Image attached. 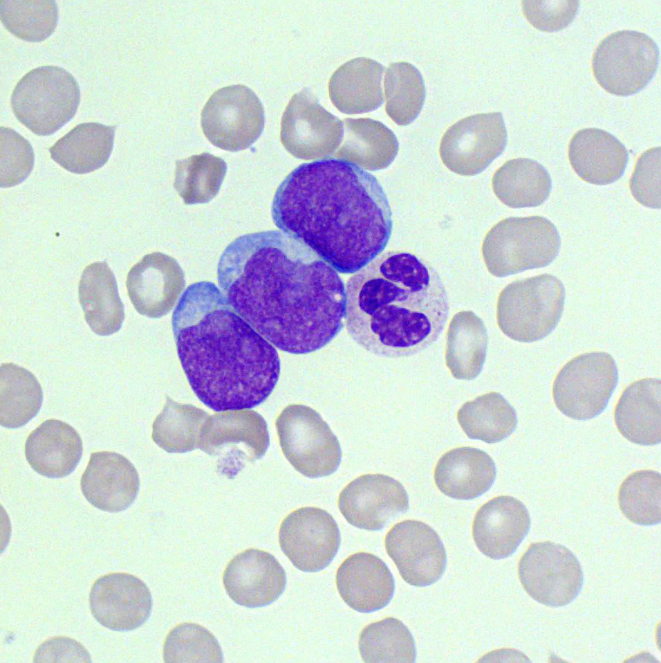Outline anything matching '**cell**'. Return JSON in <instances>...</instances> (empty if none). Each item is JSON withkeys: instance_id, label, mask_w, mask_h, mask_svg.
Returning <instances> with one entry per match:
<instances>
[{"instance_id": "cell-1", "label": "cell", "mask_w": 661, "mask_h": 663, "mask_svg": "<svg viewBox=\"0 0 661 663\" xmlns=\"http://www.w3.org/2000/svg\"><path fill=\"white\" fill-rule=\"evenodd\" d=\"M217 275L234 311L283 352L317 351L342 328V280L313 250L281 232L235 239L220 257Z\"/></svg>"}, {"instance_id": "cell-2", "label": "cell", "mask_w": 661, "mask_h": 663, "mask_svg": "<svg viewBox=\"0 0 661 663\" xmlns=\"http://www.w3.org/2000/svg\"><path fill=\"white\" fill-rule=\"evenodd\" d=\"M271 212L279 229L344 274L376 258L393 227L390 205L378 179L336 158L293 170L278 187Z\"/></svg>"}, {"instance_id": "cell-3", "label": "cell", "mask_w": 661, "mask_h": 663, "mask_svg": "<svg viewBox=\"0 0 661 663\" xmlns=\"http://www.w3.org/2000/svg\"><path fill=\"white\" fill-rule=\"evenodd\" d=\"M178 356L196 397L216 412L263 403L279 377L275 348L210 282L189 286L172 316Z\"/></svg>"}, {"instance_id": "cell-4", "label": "cell", "mask_w": 661, "mask_h": 663, "mask_svg": "<svg viewBox=\"0 0 661 663\" xmlns=\"http://www.w3.org/2000/svg\"><path fill=\"white\" fill-rule=\"evenodd\" d=\"M448 314L447 293L440 276L412 253H385L346 284L348 333L376 355L403 357L425 349L440 336Z\"/></svg>"}, {"instance_id": "cell-5", "label": "cell", "mask_w": 661, "mask_h": 663, "mask_svg": "<svg viewBox=\"0 0 661 663\" xmlns=\"http://www.w3.org/2000/svg\"><path fill=\"white\" fill-rule=\"evenodd\" d=\"M560 244L558 230L548 219L538 215L508 217L485 235L482 256L492 275L505 277L550 264Z\"/></svg>"}, {"instance_id": "cell-6", "label": "cell", "mask_w": 661, "mask_h": 663, "mask_svg": "<svg viewBox=\"0 0 661 663\" xmlns=\"http://www.w3.org/2000/svg\"><path fill=\"white\" fill-rule=\"evenodd\" d=\"M566 291L556 276L543 273L508 284L496 302V322L510 338L540 340L556 327L563 314Z\"/></svg>"}, {"instance_id": "cell-7", "label": "cell", "mask_w": 661, "mask_h": 663, "mask_svg": "<svg viewBox=\"0 0 661 663\" xmlns=\"http://www.w3.org/2000/svg\"><path fill=\"white\" fill-rule=\"evenodd\" d=\"M80 90L73 75L53 65L35 68L15 87L10 104L16 118L38 136L54 134L75 114Z\"/></svg>"}, {"instance_id": "cell-8", "label": "cell", "mask_w": 661, "mask_h": 663, "mask_svg": "<svg viewBox=\"0 0 661 663\" xmlns=\"http://www.w3.org/2000/svg\"><path fill=\"white\" fill-rule=\"evenodd\" d=\"M280 446L301 474L310 478L333 473L339 466V442L321 415L309 406H286L276 419Z\"/></svg>"}, {"instance_id": "cell-9", "label": "cell", "mask_w": 661, "mask_h": 663, "mask_svg": "<svg viewBox=\"0 0 661 663\" xmlns=\"http://www.w3.org/2000/svg\"><path fill=\"white\" fill-rule=\"evenodd\" d=\"M659 50L647 35L633 30L615 31L595 50L593 74L608 93L626 96L636 93L651 80L658 69Z\"/></svg>"}, {"instance_id": "cell-10", "label": "cell", "mask_w": 661, "mask_h": 663, "mask_svg": "<svg viewBox=\"0 0 661 663\" xmlns=\"http://www.w3.org/2000/svg\"><path fill=\"white\" fill-rule=\"evenodd\" d=\"M617 381V365L611 354H582L567 362L556 376L554 402L570 418L589 419L604 410Z\"/></svg>"}, {"instance_id": "cell-11", "label": "cell", "mask_w": 661, "mask_h": 663, "mask_svg": "<svg viewBox=\"0 0 661 663\" xmlns=\"http://www.w3.org/2000/svg\"><path fill=\"white\" fill-rule=\"evenodd\" d=\"M263 107L257 95L243 84L216 90L201 112L203 131L214 146L230 152L245 149L261 134Z\"/></svg>"}, {"instance_id": "cell-12", "label": "cell", "mask_w": 661, "mask_h": 663, "mask_svg": "<svg viewBox=\"0 0 661 663\" xmlns=\"http://www.w3.org/2000/svg\"><path fill=\"white\" fill-rule=\"evenodd\" d=\"M518 576L530 597L550 607L570 603L583 583L576 556L566 546L552 541L532 543L519 560Z\"/></svg>"}, {"instance_id": "cell-13", "label": "cell", "mask_w": 661, "mask_h": 663, "mask_svg": "<svg viewBox=\"0 0 661 663\" xmlns=\"http://www.w3.org/2000/svg\"><path fill=\"white\" fill-rule=\"evenodd\" d=\"M507 130L500 112L465 117L449 127L439 147L440 158L451 172L474 176L485 170L507 145Z\"/></svg>"}, {"instance_id": "cell-14", "label": "cell", "mask_w": 661, "mask_h": 663, "mask_svg": "<svg viewBox=\"0 0 661 663\" xmlns=\"http://www.w3.org/2000/svg\"><path fill=\"white\" fill-rule=\"evenodd\" d=\"M281 141L292 156L309 160L333 154L344 136L343 122L304 88L290 100L281 122Z\"/></svg>"}, {"instance_id": "cell-15", "label": "cell", "mask_w": 661, "mask_h": 663, "mask_svg": "<svg viewBox=\"0 0 661 663\" xmlns=\"http://www.w3.org/2000/svg\"><path fill=\"white\" fill-rule=\"evenodd\" d=\"M279 543L296 568L315 572L333 560L341 537L338 525L328 512L319 507H305L283 519L279 527Z\"/></svg>"}, {"instance_id": "cell-16", "label": "cell", "mask_w": 661, "mask_h": 663, "mask_svg": "<svg viewBox=\"0 0 661 663\" xmlns=\"http://www.w3.org/2000/svg\"><path fill=\"white\" fill-rule=\"evenodd\" d=\"M384 545L400 576L409 585H431L445 572L444 545L437 532L423 522L406 520L396 523L387 532Z\"/></svg>"}, {"instance_id": "cell-17", "label": "cell", "mask_w": 661, "mask_h": 663, "mask_svg": "<svg viewBox=\"0 0 661 663\" xmlns=\"http://www.w3.org/2000/svg\"><path fill=\"white\" fill-rule=\"evenodd\" d=\"M339 509L354 527L369 531L382 529L409 508L402 484L384 474H365L348 484L340 492Z\"/></svg>"}, {"instance_id": "cell-18", "label": "cell", "mask_w": 661, "mask_h": 663, "mask_svg": "<svg viewBox=\"0 0 661 663\" xmlns=\"http://www.w3.org/2000/svg\"><path fill=\"white\" fill-rule=\"evenodd\" d=\"M89 606L95 619L115 631L131 630L149 617L152 598L139 578L127 572H111L98 578L89 594Z\"/></svg>"}, {"instance_id": "cell-19", "label": "cell", "mask_w": 661, "mask_h": 663, "mask_svg": "<svg viewBox=\"0 0 661 663\" xmlns=\"http://www.w3.org/2000/svg\"><path fill=\"white\" fill-rule=\"evenodd\" d=\"M126 286L136 311L158 318L172 309L185 281L183 269L174 258L154 252L145 255L130 269Z\"/></svg>"}, {"instance_id": "cell-20", "label": "cell", "mask_w": 661, "mask_h": 663, "mask_svg": "<svg viewBox=\"0 0 661 663\" xmlns=\"http://www.w3.org/2000/svg\"><path fill=\"white\" fill-rule=\"evenodd\" d=\"M228 596L248 608L267 606L283 593L286 583L284 569L271 554L255 548L236 554L223 576Z\"/></svg>"}, {"instance_id": "cell-21", "label": "cell", "mask_w": 661, "mask_h": 663, "mask_svg": "<svg viewBox=\"0 0 661 663\" xmlns=\"http://www.w3.org/2000/svg\"><path fill=\"white\" fill-rule=\"evenodd\" d=\"M140 486L138 472L124 455L112 451L93 452L80 480L82 492L93 507L108 512L127 509Z\"/></svg>"}, {"instance_id": "cell-22", "label": "cell", "mask_w": 661, "mask_h": 663, "mask_svg": "<svg viewBox=\"0 0 661 663\" xmlns=\"http://www.w3.org/2000/svg\"><path fill=\"white\" fill-rule=\"evenodd\" d=\"M530 527V514L523 503L510 496H499L488 500L476 511L472 536L483 554L492 559H501L515 552Z\"/></svg>"}, {"instance_id": "cell-23", "label": "cell", "mask_w": 661, "mask_h": 663, "mask_svg": "<svg viewBox=\"0 0 661 663\" xmlns=\"http://www.w3.org/2000/svg\"><path fill=\"white\" fill-rule=\"evenodd\" d=\"M270 444L266 421L257 412L243 409L209 415L200 437L199 448L210 455L222 451L250 461L262 457Z\"/></svg>"}, {"instance_id": "cell-24", "label": "cell", "mask_w": 661, "mask_h": 663, "mask_svg": "<svg viewBox=\"0 0 661 663\" xmlns=\"http://www.w3.org/2000/svg\"><path fill=\"white\" fill-rule=\"evenodd\" d=\"M338 592L344 601L360 612H372L385 607L392 599L395 581L385 563L368 552L347 557L336 574Z\"/></svg>"}, {"instance_id": "cell-25", "label": "cell", "mask_w": 661, "mask_h": 663, "mask_svg": "<svg viewBox=\"0 0 661 663\" xmlns=\"http://www.w3.org/2000/svg\"><path fill=\"white\" fill-rule=\"evenodd\" d=\"M568 155L571 167L581 179L599 185L617 181L629 159L624 145L613 134L598 128L577 131L570 140Z\"/></svg>"}, {"instance_id": "cell-26", "label": "cell", "mask_w": 661, "mask_h": 663, "mask_svg": "<svg viewBox=\"0 0 661 663\" xmlns=\"http://www.w3.org/2000/svg\"><path fill=\"white\" fill-rule=\"evenodd\" d=\"M83 446L78 433L59 419H47L28 436L24 447L27 462L39 474L64 478L78 464Z\"/></svg>"}, {"instance_id": "cell-27", "label": "cell", "mask_w": 661, "mask_h": 663, "mask_svg": "<svg viewBox=\"0 0 661 663\" xmlns=\"http://www.w3.org/2000/svg\"><path fill=\"white\" fill-rule=\"evenodd\" d=\"M660 395L659 379H642L624 389L614 412L616 427L624 438L640 445L660 442Z\"/></svg>"}, {"instance_id": "cell-28", "label": "cell", "mask_w": 661, "mask_h": 663, "mask_svg": "<svg viewBox=\"0 0 661 663\" xmlns=\"http://www.w3.org/2000/svg\"><path fill=\"white\" fill-rule=\"evenodd\" d=\"M496 475L494 460L474 447L451 449L438 460L434 469L438 489L457 500L474 499L490 489Z\"/></svg>"}, {"instance_id": "cell-29", "label": "cell", "mask_w": 661, "mask_h": 663, "mask_svg": "<svg viewBox=\"0 0 661 663\" xmlns=\"http://www.w3.org/2000/svg\"><path fill=\"white\" fill-rule=\"evenodd\" d=\"M383 71L382 64L369 58L357 57L346 62L330 78L328 92L332 103L346 114L375 110L384 102Z\"/></svg>"}, {"instance_id": "cell-30", "label": "cell", "mask_w": 661, "mask_h": 663, "mask_svg": "<svg viewBox=\"0 0 661 663\" xmlns=\"http://www.w3.org/2000/svg\"><path fill=\"white\" fill-rule=\"evenodd\" d=\"M78 291L84 318L93 332L100 336L118 332L124 319V305L107 263L88 265L82 273Z\"/></svg>"}, {"instance_id": "cell-31", "label": "cell", "mask_w": 661, "mask_h": 663, "mask_svg": "<svg viewBox=\"0 0 661 663\" xmlns=\"http://www.w3.org/2000/svg\"><path fill=\"white\" fill-rule=\"evenodd\" d=\"M115 126L95 122L76 125L49 148L53 161L75 174L102 167L112 152Z\"/></svg>"}, {"instance_id": "cell-32", "label": "cell", "mask_w": 661, "mask_h": 663, "mask_svg": "<svg viewBox=\"0 0 661 663\" xmlns=\"http://www.w3.org/2000/svg\"><path fill=\"white\" fill-rule=\"evenodd\" d=\"M343 144L335 156L372 171L387 167L395 159L398 139L382 122L369 118H348L343 120Z\"/></svg>"}, {"instance_id": "cell-33", "label": "cell", "mask_w": 661, "mask_h": 663, "mask_svg": "<svg viewBox=\"0 0 661 663\" xmlns=\"http://www.w3.org/2000/svg\"><path fill=\"white\" fill-rule=\"evenodd\" d=\"M488 335L483 320L472 311L453 316L446 334L445 363L459 380H472L481 373L487 355Z\"/></svg>"}, {"instance_id": "cell-34", "label": "cell", "mask_w": 661, "mask_h": 663, "mask_svg": "<svg viewBox=\"0 0 661 663\" xmlns=\"http://www.w3.org/2000/svg\"><path fill=\"white\" fill-rule=\"evenodd\" d=\"M494 193L505 206L513 208L540 206L552 188L551 177L539 162L528 158L510 159L502 165L492 179Z\"/></svg>"}, {"instance_id": "cell-35", "label": "cell", "mask_w": 661, "mask_h": 663, "mask_svg": "<svg viewBox=\"0 0 661 663\" xmlns=\"http://www.w3.org/2000/svg\"><path fill=\"white\" fill-rule=\"evenodd\" d=\"M457 420L469 438L488 444L506 439L517 425L515 410L496 392L465 403L457 412Z\"/></svg>"}, {"instance_id": "cell-36", "label": "cell", "mask_w": 661, "mask_h": 663, "mask_svg": "<svg viewBox=\"0 0 661 663\" xmlns=\"http://www.w3.org/2000/svg\"><path fill=\"white\" fill-rule=\"evenodd\" d=\"M1 415L3 427L17 428L26 424L39 411L41 387L28 370L12 363L0 367Z\"/></svg>"}, {"instance_id": "cell-37", "label": "cell", "mask_w": 661, "mask_h": 663, "mask_svg": "<svg viewBox=\"0 0 661 663\" xmlns=\"http://www.w3.org/2000/svg\"><path fill=\"white\" fill-rule=\"evenodd\" d=\"M208 417L199 408L167 397L162 410L153 422L152 439L169 453L199 448L201 430Z\"/></svg>"}, {"instance_id": "cell-38", "label": "cell", "mask_w": 661, "mask_h": 663, "mask_svg": "<svg viewBox=\"0 0 661 663\" xmlns=\"http://www.w3.org/2000/svg\"><path fill=\"white\" fill-rule=\"evenodd\" d=\"M359 651L364 662H414V639L399 619L386 617L367 625L359 637Z\"/></svg>"}, {"instance_id": "cell-39", "label": "cell", "mask_w": 661, "mask_h": 663, "mask_svg": "<svg viewBox=\"0 0 661 663\" xmlns=\"http://www.w3.org/2000/svg\"><path fill=\"white\" fill-rule=\"evenodd\" d=\"M384 89L387 115L398 125L405 126L420 114L425 100L421 73L407 62L391 64L387 69Z\"/></svg>"}, {"instance_id": "cell-40", "label": "cell", "mask_w": 661, "mask_h": 663, "mask_svg": "<svg viewBox=\"0 0 661 663\" xmlns=\"http://www.w3.org/2000/svg\"><path fill=\"white\" fill-rule=\"evenodd\" d=\"M227 172L224 160L204 152L176 163L174 188L186 204L205 203L218 192Z\"/></svg>"}, {"instance_id": "cell-41", "label": "cell", "mask_w": 661, "mask_h": 663, "mask_svg": "<svg viewBox=\"0 0 661 663\" xmlns=\"http://www.w3.org/2000/svg\"><path fill=\"white\" fill-rule=\"evenodd\" d=\"M0 18L6 28L15 37L39 42L55 31L58 8L53 0H1Z\"/></svg>"}, {"instance_id": "cell-42", "label": "cell", "mask_w": 661, "mask_h": 663, "mask_svg": "<svg viewBox=\"0 0 661 663\" xmlns=\"http://www.w3.org/2000/svg\"><path fill=\"white\" fill-rule=\"evenodd\" d=\"M622 513L640 525L658 524L661 520V475L651 469L631 473L622 483L617 496Z\"/></svg>"}, {"instance_id": "cell-43", "label": "cell", "mask_w": 661, "mask_h": 663, "mask_svg": "<svg viewBox=\"0 0 661 663\" xmlns=\"http://www.w3.org/2000/svg\"><path fill=\"white\" fill-rule=\"evenodd\" d=\"M165 662H222L223 653L214 635L194 623L173 628L163 646Z\"/></svg>"}, {"instance_id": "cell-44", "label": "cell", "mask_w": 661, "mask_h": 663, "mask_svg": "<svg viewBox=\"0 0 661 663\" xmlns=\"http://www.w3.org/2000/svg\"><path fill=\"white\" fill-rule=\"evenodd\" d=\"M1 188L17 185L30 174L35 154L30 143L12 128L1 126Z\"/></svg>"}, {"instance_id": "cell-45", "label": "cell", "mask_w": 661, "mask_h": 663, "mask_svg": "<svg viewBox=\"0 0 661 663\" xmlns=\"http://www.w3.org/2000/svg\"><path fill=\"white\" fill-rule=\"evenodd\" d=\"M660 147L650 148L637 159L629 188L633 198L650 208L661 207Z\"/></svg>"}, {"instance_id": "cell-46", "label": "cell", "mask_w": 661, "mask_h": 663, "mask_svg": "<svg viewBox=\"0 0 661 663\" xmlns=\"http://www.w3.org/2000/svg\"><path fill=\"white\" fill-rule=\"evenodd\" d=\"M579 1H521L523 15L535 28L543 32L560 30L575 19Z\"/></svg>"}, {"instance_id": "cell-47", "label": "cell", "mask_w": 661, "mask_h": 663, "mask_svg": "<svg viewBox=\"0 0 661 663\" xmlns=\"http://www.w3.org/2000/svg\"><path fill=\"white\" fill-rule=\"evenodd\" d=\"M35 662H91L88 651L67 637H55L43 642L35 652Z\"/></svg>"}]
</instances>
